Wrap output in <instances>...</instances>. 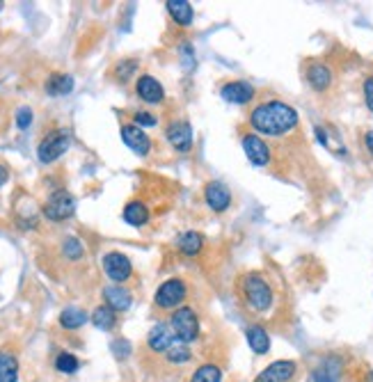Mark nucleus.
Segmentation results:
<instances>
[{
  "label": "nucleus",
  "mask_w": 373,
  "mask_h": 382,
  "mask_svg": "<svg viewBox=\"0 0 373 382\" xmlns=\"http://www.w3.org/2000/svg\"><path fill=\"white\" fill-rule=\"evenodd\" d=\"M191 359H193V350L188 348V344H181V341H176V344L165 353V361L167 364H174V366L188 364Z\"/></svg>",
  "instance_id": "nucleus-26"
},
{
  "label": "nucleus",
  "mask_w": 373,
  "mask_h": 382,
  "mask_svg": "<svg viewBox=\"0 0 373 382\" xmlns=\"http://www.w3.org/2000/svg\"><path fill=\"white\" fill-rule=\"evenodd\" d=\"M32 124V110L30 108H19V112H16V126L21 128V131H25Z\"/></svg>",
  "instance_id": "nucleus-34"
},
{
  "label": "nucleus",
  "mask_w": 373,
  "mask_h": 382,
  "mask_svg": "<svg viewBox=\"0 0 373 382\" xmlns=\"http://www.w3.org/2000/svg\"><path fill=\"white\" fill-rule=\"evenodd\" d=\"M135 126H156L158 124V119L154 117L152 112H135Z\"/></svg>",
  "instance_id": "nucleus-35"
},
{
  "label": "nucleus",
  "mask_w": 373,
  "mask_h": 382,
  "mask_svg": "<svg viewBox=\"0 0 373 382\" xmlns=\"http://www.w3.org/2000/svg\"><path fill=\"white\" fill-rule=\"evenodd\" d=\"M332 80H335V73H332V69L325 62H311L307 67V83L311 90H316V92L330 90Z\"/></svg>",
  "instance_id": "nucleus-16"
},
{
  "label": "nucleus",
  "mask_w": 373,
  "mask_h": 382,
  "mask_svg": "<svg viewBox=\"0 0 373 382\" xmlns=\"http://www.w3.org/2000/svg\"><path fill=\"white\" fill-rule=\"evenodd\" d=\"M165 138L169 145H172V149H176V152H181V154H188L193 149V128L183 119L172 121V124L167 126Z\"/></svg>",
  "instance_id": "nucleus-9"
},
{
  "label": "nucleus",
  "mask_w": 373,
  "mask_h": 382,
  "mask_svg": "<svg viewBox=\"0 0 373 382\" xmlns=\"http://www.w3.org/2000/svg\"><path fill=\"white\" fill-rule=\"evenodd\" d=\"M73 213H76V200H73V195L67 193V190H56V193L49 197V202L44 204V215L53 222L69 220Z\"/></svg>",
  "instance_id": "nucleus-6"
},
{
  "label": "nucleus",
  "mask_w": 373,
  "mask_h": 382,
  "mask_svg": "<svg viewBox=\"0 0 373 382\" xmlns=\"http://www.w3.org/2000/svg\"><path fill=\"white\" fill-rule=\"evenodd\" d=\"M124 220L133 227H142V224L149 222V208L147 204L142 202H128L124 208Z\"/></svg>",
  "instance_id": "nucleus-24"
},
{
  "label": "nucleus",
  "mask_w": 373,
  "mask_h": 382,
  "mask_svg": "<svg viewBox=\"0 0 373 382\" xmlns=\"http://www.w3.org/2000/svg\"><path fill=\"white\" fill-rule=\"evenodd\" d=\"M8 179H10V172H8V167H5V165H0V188H3L5 183H8Z\"/></svg>",
  "instance_id": "nucleus-38"
},
{
  "label": "nucleus",
  "mask_w": 373,
  "mask_h": 382,
  "mask_svg": "<svg viewBox=\"0 0 373 382\" xmlns=\"http://www.w3.org/2000/svg\"><path fill=\"white\" fill-rule=\"evenodd\" d=\"M245 337H248V346L252 348V353H256V355H266V353L270 350V337H268L266 327H261V325H250L248 332H245Z\"/></svg>",
  "instance_id": "nucleus-19"
},
{
  "label": "nucleus",
  "mask_w": 373,
  "mask_h": 382,
  "mask_svg": "<svg viewBox=\"0 0 373 382\" xmlns=\"http://www.w3.org/2000/svg\"><path fill=\"white\" fill-rule=\"evenodd\" d=\"M296 373H298V364L293 359H277L263 368L254 378V382H291L296 378Z\"/></svg>",
  "instance_id": "nucleus-7"
},
{
  "label": "nucleus",
  "mask_w": 373,
  "mask_h": 382,
  "mask_svg": "<svg viewBox=\"0 0 373 382\" xmlns=\"http://www.w3.org/2000/svg\"><path fill=\"white\" fill-rule=\"evenodd\" d=\"M250 124L256 133L268 138H282L298 126V112L284 101H266L250 112Z\"/></svg>",
  "instance_id": "nucleus-1"
},
{
  "label": "nucleus",
  "mask_w": 373,
  "mask_h": 382,
  "mask_svg": "<svg viewBox=\"0 0 373 382\" xmlns=\"http://www.w3.org/2000/svg\"><path fill=\"white\" fill-rule=\"evenodd\" d=\"M78 366H80V361H78L76 355H71V353H60L56 357V368L60 373L71 375V373L78 371Z\"/></svg>",
  "instance_id": "nucleus-29"
},
{
  "label": "nucleus",
  "mask_w": 373,
  "mask_h": 382,
  "mask_svg": "<svg viewBox=\"0 0 373 382\" xmlns=\"http://www.w3.org/2000/svg\"><path fill=\"white\" fill-rule=\"evenodd\" d=\"M176 248H179V252H183L186 256H195L204 250V238H202V234H197V231H186V234L179 236Z\"/></svg>",
  "instance_id": "nucleus-22"
},
{
  "label": "nucleus",
  "mask_w": 373,
  "mask_h": 382,
  "mask_svg": "<svg viewBox=\"0 0 373 382\" xmlns=\"http://www.w3.org/2000/svg\"><path fill=\"white\" fill-rule=\"evenodd\" d=\"M174 332H172V327L165 325V323H158V325H154L152 330H149L147 334V346L152 348L154 353H163L165 355L169 348L174 346Z\"/></svg>",
  "instance_id": "nucleus-14"
},
{
  "label": "nucleus",
  "mask_w": 373,
  "mask_h": 382,
  "mask_svg": "<svg viewBox=\"0 0 373 382\" xmlns=\"http://www.w3.org/2000/svg\"><path fill=\"white\" fill-rule=\"evenodd\" d=\"M62 252L67 259H71V261H78V259L85 254V250H83V245H80L78 238H67V241L62 243Z\"/></svg>",
  "instance_id": "nucleus-31"
},
{
  "label": "nucleus",
  "mask_w": 373,
  "mask_h": 382,
  "mask_svg": "<svg viewBox=\"0 0 373 382\" xmlns=\"http://www.w3.org/2000/svg\"><path fill=\"white\" fill-rule=\"evenodd\" d=\"M71 145V135L64 128H58V131H51L46 138L39 142L37 156L42 163H56L60 156L67 154V149Z\"/></svg>",
  "instance_id": "nucleus-5"
},
{
  "label": "nucleus",
  "mask_w": 373,
  "mask_h": 382,
  "mask_svg": "<svg viewBox=\"0 0 373 382\" xmlns=\"http://www.w3.org/2000/svg\"><path fill=\"white\" fill-rule=\"evenodd\" d=\"M0 10H3V3H0Z\"/></svg>",
  "instance_id": "nucleus-39"
},
{
  "label": "nucleus",
  "mask_w": 373,
  "mask_h": 382,
  "mask_svg": "<svg viewBox=\"0 0 373 382\" xmlns=\"http://www.w3.org/2000/svg\"><path fill=\"white\" fill-rule=\"evenodd\" d=\"M19 380V359L12 350H0V382Z\"/></svg>",
  "instance_id": "nucleus-21"
},
{
  "label": "nucleus",
  "mask_w": 373,
  "mask_h": 382,
  "mask_svg": "<svg viewBox=\"0 0 373 382\" xmlns=\"http://www.w3.org/2000/svg\"><path fill=\"white\" fill-rule=\"evenodd\" d=\"M239 293L250 309L256 313L268 311L275 302L273 286L268 284V279L259 275V272H248L239 279Z\"/></svg>",
  "instance_id": "nucleus-2"
},
{
  "label": "nucleus",
  "mask_w": 373,
  "mask_h": 382,
  "mask_svg": "<svg viewBox=\"0 0 373 382\" xmlns=\"http://www.w3.org/2000/svg\"><path fill=\"white\" fill-rule=\"evenodd\" d=\"M364 145H366V149H369V154L373 156V131L364 133Z\"/></svg>",
  "instance_id": "nucleus-37"
},
{
  "label": "nucleus",
  "mask_w": 373,
  "mask_h": 382,
  "mask_svg": "<svg viewBox=\"0 0 373 382\" xmlns=\"http://www.w3.org/2000/svg\"><path fill=\"white\" fill-rule=\"evenodd\" d=\"M243 152H245L248 160L252 163L256 167H263L270 163V149L268 145L263 142L259 135L254 133H245L243 135Z\"/></svg>",
  "instance_id": "nucleus-10"
},
{
  "label": "nucleus",
  "mask_w": 373,
  "mask_h": 382,
  "mask_svg": "<svg viewBox=\"0 0 373 382\" xmlns=\"http://www.w3.org/2000/svg\"><path fill=\"white\" fill-rule=\"evenodd\" d=\"M220 97L227 101V104L243 106L248 101H252L254 97V87L245 83V80H232V83H225L220 90Z\"/></svg>",
  "instance_id": "nucleus-13"
},
{
  "label": "nucleus",
  "mask_w": 373,
  "mask_h": 382,
  "mask_svg": "<svg viewBox=\"0 0 373 382\" xmlns=\"http://www.w3.org/2000/svg\"><path fill=\"white\" fill-rule=\"evenodd\" d=\"M112 353L117 355L119 359H126L128 355H131V344H128L126 339H117V341H112Z\"/></svg>",
  "instance_id": "nucleus-33"
},
{
  "label": "nucleus",
  "mask_w": 373,
  "mask_h": 382,
  "mask_svg": "<svg viewBox=\"0 0 373 382\" xmlns=\"http://www.w3.org/2000/svg\"><path fill=\"white\" fill-rule=\"evenodd\" d=\"M362 94H364V104L373 112V76H366L362 83Z\"/></svg>",
  "instance_id": "nucleus-32"
},
{
  "label": "nucleus",
  "mask_w": 373,
  "mask_h": 382,
  "mask_svg": "<svg viewBox=\"0 0 373 382\" xmlns=\"http://www.w3.org/2000/svg\"><path fill=\"white\" fill-rule=\"evenodd\" d=\"M204 200L208 204V208L215 211V213H222V211H227L229 204H232V193H229V188L225 183L211 181V183H206V188H204Z\"/></svg>",
  "instance_id": "nucleus-12"
},
{
  "label": "nucleus",
  "mask_w": 373,
  "mask_h": 382,
  "mask_svg": "<svg viewBox=\"0 0 373 382\" xmlns=\"http://www.w3.org/2000/svg\"><path fill=\"white\" fill-rule=\"evenodd\" d=\"M169 327H172L176 341L181 344H193L200 337V318L193 307H179L169 316Z\"/></svg>",
  "instance_id": "nucleus-3"
},
{
  "label": "nucleus",
  "mask_w": 373,
  "mask_h": 382,
  "mask_svg": "<svg viewBox=\"0 0 373 382\" xmlns=\"http://www.w3.org/2000/svg\"><path fill=\"white\" fill-rule=\"evenodd\" d=\"M181 58H183V64H186V69H193L195 64V51L188 46V42L181 46Z\"/></svg>",
  "instance_id": "nucleus-36"
},
{
  "label": "nucleus",
  "mask_w": 373,
  "mask_h": 382,
  "mask_svg": "<svg viewBox=\"0 0 373 382\" xmlns=\"http://www.w3.org/2000/svg\"><path fill=\"white\" fill-rule=\"evenodd\" d=\"M186 298H188L186 282L179 277H172L158 286V291H156V296H154V302L158 309H179Z\"/></svg>",
  "instance_id": "nucleus-4"
},
{
  "label": "nucleus",
  "mask_w": 373,
  "mask_h": 382,
  "mask_svg": "<svg viewBox=\"0 0 373 382\" xmlns=\"http://www.w3.org/2000/svg\"><path fill=\"white\" fill-rule=\"evenodd\" d=\"M121 140H124V145L138 156H147L152 152V140H149V135L135 124L121 126Z\"/></svg>",
  "instance_id": "nucleus-11"
},
{
  "label": "nucleus",
  "mask_w": 373,
  "mask_h": 382,
  "mask_svg": "<svg viewBox=\"0 0 373 382\" xmlns=\"http://www.w3.org/2000/svg\"><path fill=\"white\" fill-rule=\"evenodd\" d=\"M314 382H339L341 380V359L330 355V357L321 359V364L311 373Z\"/></svg>",
  "instance_id": "nucleus-17"
},
{
  "label": "nucleus",
  "mask_w": 373,
  "mask_h": 382,
  "mask_svg": "<svg viewBox=\"0 0 373 382\" xmlns=\"http://www.w3.org/2000/svg\"><path fill=\"white\" fill-rule=\"evenodd\" d=\"M220 380H222V368L218 364H202L191 375V382H220Z\"/></svg>",
  "instance_id": "nucleus-28"
},
{
  "label": "nucleus",
  "mask_w": 373,
  "mask_h": 382,
  "mask_svg": "<svg viewBox=\"0 0 373 382\" xmlns=\"http://www.w3.org/2000/svg\"><path fill=\"white\" fill-rule=\"evenodd\" d=\"M73 90V78L67 76V73H51L49 80H46V92L51 97H64Z\"/></svg>",
  "instance_id": "nucleus-23"
},
{
  "label": "nucleus",
  "mask_w": 373,
  "mask_h": 382,
  "mask_svg": "<svg viewBox=\"0 0 373 382\" xmlns=\"http://www.w3.org/2000/svg\"><path fill=\"white\" fill-rule=\"evenodd\" d=\"M135 69H138V62H135V60H121V62H117V67H115V76H117L119 83H126V80L135 73Z\"/></svg>",
  "instance_id": "nucleus-30"
},
{
  "label": "nucleus",
  "mask_w": 373,
  "mask_h": 382,
  "mask_svg": "<svg viewBox=\"0 0 373 382\" xmlns=\"http://www.w3.org/2000/svg\"><path fill=\"white\" fill-rule=\"evenodd\" d=\"M104 300L112 311H126L133 302V296L121 284H112L104 289Z\"/></svg>",
  "instance_id": "nucleus-18"
},
{
  "label": "nucleus",
  "mask_w": 373,
  "mask_h": 382,
  "mask_svg": "<svg viewBox=\"0 0 373 382\" xmlns=\"http://www.w3.org/2000/svg\"><path fill=\"white\" fill-rule=\"evenodd\" d=\"M167 12L176 21V25H181V28H188V25L193 23L195 14H193V5L188 3V0H169Z\"/></svg>",
  "instance_id": "nucleus-20"
},
{
  "label": "nucleus",
  "mask_w": 373,
  "mask_h": 382,
  "mask_svg": "<svg viewBox=\"0 0 373 382\" xmlns=\"http://www.w3.org/2000/svg\"><path fill=\"white\" fill-rule=\"evenodd\" d=\"M92 323L99 327V330H112L115 323H117V316L108 305H101L92 311Z\"/></svg>",
  "instance_id": "nucleus-27"
},
{
  "label": "nucleus",
  "mask_w": 373,
  "mask_h": 382,
  "mask_svg": "<svg viewBox=\"0 0 373 382\" xmlns=\"http://www.w3.org/2000/svg\"><path fill=\"white\" fill-rule=\"evenodd\" d=\"M135 92H138V97L145 104H154V106L163 104V99H165V90H163V85L154 76H140L138 83H135Z\"/></svg>",
  "instance_id": "nucleus-15"
},
{
  "label": "nucleus",
  "mask_w": 373,
  "mask_h": 382,
  "mask_svg": "<svg viewBox=\"0 0 373 382\" xmlns=\"http://www.w3.org/2000/svg\"><path fill=\"white\" fill-rule=\"evenodd\" d=\"M87 323V313L83 309H78V307H67L60 313V325L64 327V330H78V327H83Z\"/></svg>",
  "instance_id": "nucleus-25"
},
{
  "label": "nucleus",
  "mask_w": 373,
  "mask_h": 382,
  "mask_svg": "<svg viewBox=\"0 0 373 382\" xmlns=\"http://www.w3.org/2000/svg\"><path fill=\"white\" fill-rule=\"evenodd\" d=\"M104 270H106V275L117 284L126 282V279L133 275V265L128 261V256L121 254V252H108L104 256Z\"/></svg>",
  "instance_id": "nucleus-8"
}]
</instances>
